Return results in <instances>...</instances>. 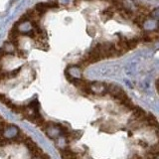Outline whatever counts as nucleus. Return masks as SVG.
Here are the masks:
<instances>
[{
    "label": "nucleus",
    "instance_id": "6",
    "mask_svg": "<svg viewBox=\"0 0 159 159\" xmlns=\"http://www.w3.org/2000/svg\"><path fill=\"white\" fill-rule=\"evenodd\" d=\"M119 102H121V104H123V102H125L127 99H128V97H127V95L125 94V92H124L123 90H121L120 92H119L118 95H116V97H114Z\"/></svg>",
    "mask_w": 159,
    "mask_h": 159
},
{
    "label": "nucleus",
    "instance_id": "9",
    "mask_svg": "<svg viewBox=\"0 0 159 159\" xmlns=\"http://www.w3.org/2000/svg\"><path fill=\"white\" fill-rule=\"evenodd\" d=\"M122 104H123V106H125V107H127L128 109H134V106H134V104H132V102H130V99H127V101H126L125 102H123Z\"/></svg>",
    "mask_w": 159,
    "mask_h": 159
},
{
    "label": "nucleus",
    "instance_id": "10",
    "mask_svg": "<svg viewBox=\"0 0 159 159\" xmlns=\"http://www.w3.org/2000/svg\"><path fill=\"white\" fill-rule=\"evenodd\" d=\"M140 144H141V146H144V147H146V146H147V143L144 142V141H140Z\"/></svg>",
    "mask_w": 159,
    "mask_h": 159
},
{
    "label": "nucleus",
    "instance_id": "3",
    "mask_svg": "<svg viewBox=\"0 0 159 159\" xmlns=\"http://www.w3.org/2000/svg\"><path fill=\"white\" fill-rule=\"evenodd\" d=\"M106 85V90H107V92L111 94L112 97H116L117 95L119 94V92H121L122 89L120 87H118V85Z\"/></svg>",
    "mask_w": 159,
    "mask_h": 159
},
{
    "label": "nucleus",
    "instance_id": "4",
    "mask_svg": "<svg viewBox=\"0 0 159 159\" xmlns=\"http://www.w3.org/2000/svg\"><path fill=\"white\" fill-rule=\"evenodd\" d=\"M61 155L64 159H73V158H77V155L73 152L70 149H65V150L61 151Z\"/></svg>",
    "mask_w": 159,
    "mask_h": 159
},
{
    "label": "nucleus",
    "instance_id": "2",
    "mask_svg": "<svg viewBox=\"0 0 159 159\" xmlns=\"http://www.w3.org/2000/svg\"><path fill=\"white\" fill-rule=\"evenodd\" d=\"M132 111H133V117L135 119H144L145 118L146 113H145V111H144V109H142L141 107L135 106Z\"/></svg>",
    "mask_w": 159,
    "mask_h": 159
},
{
    "label": "nucleus",
    "instance_id": "7",
    "mask_svg": "<svg viewBox=\"0 0 159 159\" xmlns=\"http://www.w3.org/2000/svg\"><path fill=\"white\" fill-rule=\"evenodd\" d=\"M82 134L83 132H80V131H73L68 134V136L70 137V140H76V139H79Z\"/></svg>",
    "mask_w": 159,
    "mask_h": 159
},
{
    "label": "nucleus",
    "instance_id": "8",
    "mask_svg": "<svg viewBox=\"0 0 159 159\" xmlns=\"http://www.w3.org/2000/svg\"><path fill=\"white\" fill-rule=\"evenodd\" d=\"M42 153H43L42 149H41L40 147H38V146L31 151V155L33 156V157H40V156L42 155Z\"/></svg>",
    "mask_w": 159,
    "mask_h": 159
},
{
    "label": "nucleus",
    "instance_id": "5",
    "mask_svg": "<svg viewBox=\"0 0 159 159\" xmlns=\"http://www.w3.org/2000/svg\"><path fill=\"white\" fill-rule=\"evenodd\" d=\"M144 119H145V120L148 122V124H150L151 126H157L158 121H157L156 117L154 116L153 114H151V113L146 114V116H145V118H144Z\"/></svg>",
    "mask_w": 159,
    "mask_h": 159
},
{
    "label": "nucleus",
    "instance_id": "1",
    "mask_svg": "<svg viewBox=\"0 0 159 159\" xmlns=\"http://www.w3.org/2000/svg\"><path fill=\"white\" fill-rule=\"evenodd\" d=\"M73 84H74L76 87L79 88L80 90H85L87 92H90V87H92V83L89 82V81H85V80H81V79H73Z\"/></svg>",
    "mask_w": 159,
    "mask_h": 159
}]
</instances>
